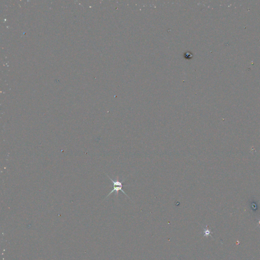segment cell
Wrapping results in <instances>:
<instances>
[{
    "label": "cell",
    "instance_id": "cell-1",
    "mask_svg": "<svg viewBox=\"0 0 260 260\" xmlns=\"http://www.w3.org/2000/svg\"><path fill=\"white\" fill-rule=\"evenodd\" d=\"M107 176H108V178H109L110 179V181H111V182L112 183H113V189L111 192H110V193L107 195V196L106 198L109 197L110 196V195L112 194L113 193L115 192V195L116 196H118V192L119 191H122V192L123 193V194H124L126 196L128 197L129 199L130 197H129L128 195H127V194L125 193L124 191L122 189V187H123V185H122V182L123 181H120L119 179V177L118 176H117L116 178L115 179V180H113L112 178H110V177L107 175L106 174Z\"/></svg>",
    "mask_w": 260,
    "mask_h": 260
},
{
    "label": "cell",
    "instance_id": "cell-2",
    "mask_svg": "<svg viewBox=\"0 0 260 260\" xmlns=\"http://www.w3.org/2000/svg\"><path fill=\"white\" fill-rule=\"evenodd\" d=\"M205 233H206V235H208L210 234V232L208 230H205Z\"/></svg>",
    "mask_w": 260,
    "mask_h": 260
}]
</instances>
